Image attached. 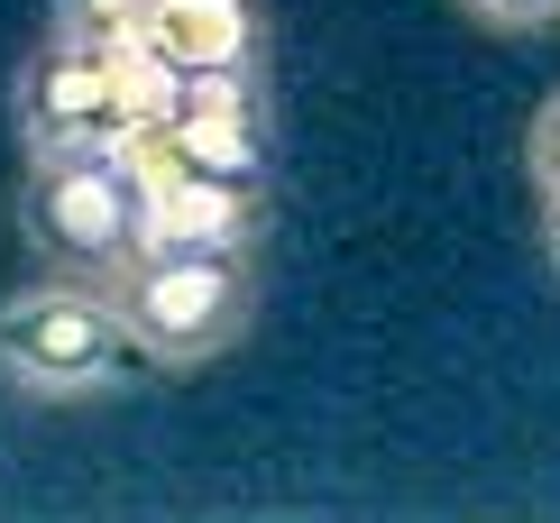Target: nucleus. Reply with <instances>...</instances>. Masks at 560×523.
Returning a JSON list of instances; mask_svg holds the SVG:
<instances>
[{"mask_svg": "<svg viewBox=\"0 0 560 523\" xmlns=\"http://www.w3.org/2000/svg\"><path fill=\"white\" fill-rule=\"evenodd\" d=\"M102 294L120 313L129 349H148L166 368H202L240 340L258 276H248V248H129L102 276Z\"/></svg>", "mask_w": 560, "mask_h": 523, "instance_id": "1", "label": "nucleus"}, {"mask_svg": "<svg viewBox=\"0 0 560 523\" xmlns=\"http://www.w3.org/2000/svg\"><path fill=\"white\" fill-rule=\"evenodd\" d=\"M120 359H129V330L102 284L46 276L0 303V376L28 395H92L120 376Z\"/></svg>", "mask_w": 560, "mask_h": 523, "instance_id": "2", "label": "nucleus"}, {"mask_svg": "<svg viewBox=\"0 0 560 523\" xmlns=\"http://www.w3.org/2000/svg\"><path fill=\"white\" fill-rule=\"evenodd\" d=\"M138 165L129 148H83V156H37L28 175V240L65 276H110L138 248Z\"/></svg>", "mask_w": 560, "mask_h": 523, "instance_id": "3", "label": "nucleus"}, {"mask_svg": "<svg viewBox=\"0 0 560 523\" xmlns=\"http://www.w3.org/2000/svg\"><path fill=\"white\" fill-rule=\"evenodd\" d=\"M19 129H28V156L129 148V120H120V46L46 37L37 65L19 74Z\"/></svg>", "mask_w": 560, "mask_h": 523, "instance_id": "4", "label": "nucleus"}, {"mask_svg": "<svg viewBox=\"0 0 560 523\" xmlns=\"http://www.w3.org/2000/svg\"><path fill=\"white\" fill-rule=\"evenodd\" d=\"M138 248H248V194L240 175H202V165H166L138 175Z\"/></svg>", "mask_w": 560, "mask_h": 523, "instance_id": "5", "label": "nucleus"}, {"mask_svg": "<svg viewBox=\"0 0 560 523\" xmlns=\"http://www.w3.org/2000/svg\"><path fill=\"white\" fill-rule=\"evenodd\" d=\"M138 46L175 74H240L258 65V10L248 0H148Z\"/></svg>", "mask_w": 560, "mask_h": 523, "instance_id": "6", "label": "nucleus"}, {"mask_svg": "<svg viewBox=\"0 0 560 523\" xmlns=\"http://www.w3.org/2000/svg\"><path fill=\"white\" fill-rule=\"evenodd\" d=\"M166 138H175V165H202V175H248V165H258L248 65H240V74H184Z\"/></svg>", "mask_w": 560, "mask_h": 523, "instance_id": "7", "label": "nucleus"}, {"mask_svg": "<svg viewBox=\"0 0 560 523\" xmlns=\"http://www.w3.org/2000/svg\"><path fill=\"white\" fill-rule=\"evenodd\" d=\"M138 19H148V0H56V37L83 46H138Z\"/></svg>", "mask_w": 560, "mask_h": 523, "instance_id": "8", "label": "nucleus"}, {"mask_svg": "<svg viewBox=\"0 0 560 523\" xmlns=\"http://www.w3.org/2000/svg\"><path fill=\"white\" fill-rule=\"evenodd\" d=\"M524 165H533V194H542V202H560V92L542 102V120H533V148H524Z\"/></svg>", "mask_w": 560, "mask_h": 523, "instance_id": "9", "label": "nucleus"}, {"mask_svg": "<svg viewBox=\"0 0 560 523\" xmlns=\"http://www.w3.org/2000/svg\"><path fill=\"white\" fill-rule=\"evenodd\" d=\"M459 10L487 28H542V19H560V0H459Z\"/></svg>", "mask_w": 560, "mask_h": 523, "instance_id": "10", "label": "nucleus"}, {"mask_svg": "<svg viewBox=\"0 0 560 523\" xmlns=\"http://www.w3.org/2000/svg\"><path fill=\"white\" fill-rule=\"evenodd\" d=\"M542 248H551V276H560V202H542Z\"/></svg>", "mask_w": 560, "mask_h": 523, "instance_id": "11", "label": "nucleus"}]
</instances>
